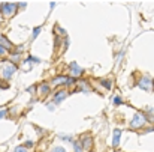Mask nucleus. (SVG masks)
<instances>
[{"mask_svg": "<svg viewBox=\"0 0 154 152\" xmlns=\"http://www.w3.org/2000/svg\"><path fill=\"white\" fill-rule=\"evenodd\" d=\"M18 68H17V65H14V63H11V62H8V63H5L3 66H2V69H0V72H2V77L3 78H9L14 75V72L17 71Z\"/></svg>", "mask_w": 154, "mask_h": 152, "instance_id": "1", "label": "nucleus"}, {"mask_svg": "<svg viewBox=\"0 0 154 152\" xmlns=\"http://www.w3.org/2000/svg\"><path fill=\"white\" fill-rule=\"evenodd\" d=\"M145 122H147V119H145V115H144V113H136L135 116H133L132 122H130V128H132V130H138V128H142Z\"/></svg>", "mask_w": 154, "mask_h": 152, "instance_id": "2", "label": "nucleus"}, {"mask_svg": "<svg viewBox=\"0 0 154 152\" xmlns=\"http://www.w3.org/2000/svg\"><path fill=\"white\" fill-rule=\"evenodd\" d=\"M138 86H139V89H142V90H145V92H151V90H154V81L151 80L150 77H142L141 80L138 81Z\"/></svg>", "mask_w": 154, "mask_h": 152, "instance_id": "3", "label": "nucleus"}, {"mask_svg": "<svg viewBox=\"0 0 154 152\" xmlns=\"http://www.w3.org/2000/svg\"><path fill=\"white\" fill-rule=\"evenodd\" d=\"M2 14H3V17H12L17 12V9H18V6L15 5V3H3L2 5Z\"/></svg>", "mask_w": 154, "mask_h": 152, "instance_id": "4", "label": "nucleus"}, {"mask_svg": "<svg viewBox=\"0 0 154 152\" xmlns=\"http://www.w3.org/2000/svg\"><path fill=\"white\" fill-rule=\"evenodd\" d=\"M37 94L41 95V96H45V95H48L50 94V84H46V83H42L41 86L37 88Z\"/></svg>", "mask_w": 154, "mask_h": 152, "instance_id": "5", "label": "nucleus"}, {"mask_svg": "<svg viewBox=\"0 0 154 152\" xmlns=\"http://www.w3.org/2000/svg\"><path fill=\"white\" fill-rule=\"evenodd\" d=\"M69 69H70V74H72L73 77H79V75L82 74V69L79 68L76 63H70V68H69Z\"/></svg>", "mask_w": 154, "mask_h": 152, "instance_id": "6", "label": "nucleus"}, {"mask_svg": "<svg viewBox=\"0 0 154 152\" xmlns=\"http://www.w3.org/2000/svg\"><path fill=\"white\" fill-rule=\"evenodd\" d=\"M66 96H68V92H66V90H60V92H57V94L54 95V102H56V104H60Z\"/></svg>", "mask_w": 154, "mask_h": 152, "instance_id": "7", "label": "nucleus"}, {"mask_svg": "<svg viewBox=\"0 0 154 152\" xmlns=\"http://www.w3.org/2000/svg\"><path fill=\"white\" fill-rule=\"evenodd\" d=\"M0 45L5 48V50H11L12 48V44H11V41L6 36H3V35H0Z\"/></svg>", "mask_w": 154, "mask_h": 152, "instance_id": "8", "label": "nucleus"}, {"mask_svg": "<svg viewBox=\"0 0 154 152\" xmlns=\"http://www.w3.org/2000/svg\"><path fill=\"white\" fill-rule=\"evenodd\" d=\"M81 148H84V149H91V137H88V136H84L82 137V140H81Z\"/></svg>", "mask_w": 154, "mask_h": 152, "instance_id": "9", "label": "nucleus"}, {"mask_svg": "<svg viewBox=\"0 0 154 152\" xmlns=\"http://www.w3.org/2000/svg\"><path fill=\"white\" fill-rule=\"evenodd\" d=\"M120 136H121V131H120V130L114 131V134H112V145H114V148H117L118 145H120Z\"/></svg>", "mask_w": 154, "mask_h": 152, "instance_id": "10", "label": "nucleus"}, {"mask_svg": "<svg viewBox=\"0 0 154 152\" xmlns=\"http://www.w3.org/2000/svg\"><path fill=\"white\" fill-rule=\"evenodd\" d=\"M66 81H68V77L60 75V77H56L54 80L51 81V84H52V86H60V84H66Z\"/></svg>", "mask_w": 154, "mask_h": 152, "instance_id": "11", "label": "nucleus"}, {"mask_svg": "<svg viewBox=\"0 0 154 152\" xmlns=\"http://www.w3.org/2000/svg\"><path fill=\"white\" fill-rule=\"evenodd\" d=\"M11 60L14 62V65L18 63V60H19V54H18V53H12V54H11Z\"/></svg>", "mask_w": 154, "mask_h": 152, "instance_id": "12", "label": "nucleus"}, {"mask_svg": "<svg viewBox=\"0 0 154 152\" xmlns=\"http://www.w3.org/2000/svg\"><path fill=\"white\" fill-rule=\"evenodd\" d=\"M41 30H42L41 26H39V27H35V29H33V36H31V39H35L39 33H41Z\"/></svg>", "mask_w": 154, "mask_h": 152, "instance_id": "13", "label": "nucleus"}, {"mask_svg": "<svg viewBox=\"0 0 154 152\" xmlns=\"http://www.w3.org/2000/svg\"><path fill=\"white\" fill-rule=\"evenodd\" d=\"M56 29L58 30V32H57L58 35H62V36H66V30H64V29H62V27H58V26H56V27H54V30H56Z\"/></svg>", "mask_w": 154, "mask_h": 152, "instance_id": "14", "label": "nucleus"}, {"mask_svg": "<svg viewBox=\"0 0 154 152\" xmlns=\"http://www.w3.org/2000/svg\"><path fill=\"white\" fill-rule=\"evenodd\" d=\"M114 104H115V105H121L123 104V100L120 96H115V98H114Z\"/></svg>", "mask_w": 154, "mask_h": 152, "instance_id": "15", "label": "nucleus"}, {"mask_svg": "<svg viewBox=\"0 0 154 152\" xmlns=\"http://www.w3.org/2000/svg\"><path fill=\"white\" fill-rule=\"evenodd\" d=\"M51 152H66V151H64V148H62V146H56V148L51 149Z\"/></svg>", "mask_w": 154, "mask_h": 152, "instance_id": "16", "label": "nucleus"}, {"mask_svg": "<svg viewBox=\"0 0 154 152\" xmlns=\"http://www.w3.org/2000/svg\"><path fill=\"white\" fill-rule=\"evenodd\" d=\"M27 62H35V63H39V62H41V59H36V57L30 56V57L27 59Z\"/></svg>", "mask_w": 154, "mask_h": 152, "instance_id": "17", "label": "nucleus"}, {"mask_svg": "<svg viewBox=\"0 0 154 152\" xmlns=\"http://www.w3.org/2000/svg\"><path fill=\"white\" fill-rule=\"evenodd\" d=\"M100 83H102V86H105L106 89H109V88H111V81H106V80H102V81H100Z\"/></svg>", "mask_w": 154, "mask_h": 152, "instance_id": "18", "label": "nucleus"}, {"mask_svg": "<svg viewBox=\"0 0 154 152\" xmlns=\"http://www.w3.org/2000/svg\"><path fill=\"white\" fill-rule=\"evenodd\" d=\"M0 88H2V89H8V88H9V83H5V81H0Z\"/></svg>", "mask_w": 154, "mask_h": 152, "instance_id": "19", "label": "nucleus"}, {"mask_svg": "<svg viewBox=\"0 0 154 152\" xmlns=\"http://www.w3.org/2000/svg\"><path fill=\"white\" fill-rule=\"evenodd\" d=\"M15 152H27V149H25L24 146H18V148L15 149Z\"/></svg>", "mask_w": 154, "mask_h": 152, "instance_id": "20", "label": "nucleus"}, {"mask_svg": "<svg viewBox=\"0 0 154 152\" xmlns=\"http://www.w3.org/2000/svg\"><path fill=\"white\" fill-rule=\"evenodd\" d=\"M75 152H82V148H81V145L75 143Z\"/></svg>", "mask_w": 154, "mask_h": 152, "instance_id": "21", "label": "nucleus"}, {"mask_svg": "<svg viewBox=\"0 0 154 152\" xmlns=\"http://www.w3.org/2000/svg\"><path fill=\"white\" fill-rule=\"evenodd\" d=\"M30 146H33V142H30V140L25 142V146H24V148H30Z\"/></svg>", "mask_w": 154, "mask_h": 152, "instance_id": "22", "label": "nucleus"}, {"mask_svg": "<svg viewBox=\"0 0 154 152\" xmlns=\"http://www.w3.org/2000/svg\"><path fill=\"white\" fill-rule=\"evenodd\" d=\"M62 138H64L66 142H70V140H72V137H69V136H68V137H66V136H62Z\"/></svg>", "mask_w": 154, "mask_h": 152, "instance_id": "23", "label": "nucleus"}, {"mask_svg": "<svg viewBox=\"0 0 154 152\" xmlns=\"http://www.w3.org/2000/svg\"><path fill=\"white\" fill-rule=\"evenodd\" d=\"M5 53H6V50L2 47V45H0V56H2V54H5Z\"/></svg>", "mask_w": 154, "mask_h": 152, "instance_id": "24", "label": "nucleus"}, {"mask_svg": "<svg viewBox=\"0 0 154 152\" xmlns=\"http://www.w3.org/2000/svg\"><path fill=\"white\" fill-rule=\"evenodd\" d=\"M5 115H6V110H2V111H0V119L5 117Z\"/></svg>", "mask_w": 154, "mask_h": 152, "instance_id": "25", "label": "nucleus"}]
</instances>
